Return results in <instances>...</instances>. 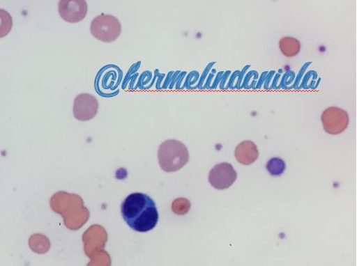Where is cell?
I'll return each mask as SVG.
<instances>
[{
	"instance_id": "cell-1",
	"label": "cell",
	"mask_w": 357,
	"mask_h": 266,
	"mask_svg": "<svg viewBox=\"0 0 357 266\" xmlns=\"http://www.w3.org/2000/svg\"><path fill=\"white\" fill-rule=\"evenodd\" d=\"M126 224L138 233H146L157 226L159 214L154 200L143 193L127 196L121 206Z\"/></svg>"
},
{
	"instance_id": "cell-2",
	"label": "cell",
	"mask_w": 357,
	"mask_h": 266,
	"mask_svg": "<svg viewBox=\"0 0 357 266\" xmlns=\"http://www.w3.org/2000/svg\"><path fill=\"white\" fill-rule=\"evenodd\" d=\"M159 166L165 172L174 173L186 166L190 159L186 146L176 139H168L158 148Z\"/></svg>"
},
{
	"instance_id": "cell-3",
	"label": "cell",
	"mask_w": 357,
	"mask_h": 266,
	"mask_svg": "<svg viewBox=\"0 0 357 266\" xmlns=\"http://www.w3.org/2000/svg\"><path fill=\"white\" fill-rule=\"evenodd\" d=\"M91 31L95 39L111 43L116 41L122 33V24L117 17L102 14L93 19Z\"/></svg>"
},
{
	"instance_id": "cell-4",
	"label": "cell",
	"mask_w": 357,
	"mask_h": 266,
	"mask_svg": "<svg viewBox=\"0 0 357 266\" xmlns=\"http://www.w3.org/2000/svg\"><path fill=\"white\" fill-rule=\"evenodd\" d=\"M321 122L324 131L328 134L339 135L348 128L349 114L340 107H330L322 113Z\"/></svg>"
},
{
	"instance_id": "cell-5",
	"label": "cell",
	"mask_w": 357,
	"mask_h": 266,
	"mask_svg": "<svg viewBox=\"0 0 357 266\" xmlns=\"http://www.w3.org/2000/svg\"><path fill=\"white\" fill-rule=\"evenodd\" d=\"M237 172L231 164L223 162L216 164L210 171L208 181L215 189L223 191L231 187L237 180Z\"/></svg>"
},
{
	"instance_id": "cell-6",
	"label": "cell",
	"mask_w": 357,
	"mask_h": 266,
	"mask_svg": "<svg viewBox=\"0 0 357 266\" xmlns=\"http://www.w3.org/2000/svg\"><path fill=\"white\" fill-rule=\"evenodd\" d=\"M59 10L63 21L79 23L86 17L88 4L86 0H60Z\"/></svg>"
},
{
	"instance_id": "cell-7",
	"label": "cell",
	"mask_w": 357,
	"mask_h": 266,
	"mask_svg": "<svg viewBox=\"0 0 357 266\" xmlns=\"http://www.w3.org/2000/svg\"><path fill=\"white\" fill-rule=\"evenodd\" d=\"M99 103L97 98L89 93L79 94L75 99L73 113L79 121L86 122L98 115Z\"/></svg>"
},
{
	"instance_id": "cell-8",
	"label": "cell",
	"mask_w": 357,
	"mask_h": 266,
	"mask_svg": "<svg viewBox=\"0 0 357 266\" xmlns=\"http://www.w3.org/2000/svg\"><path fill=\"white\" fill-rule=\"evenodd\" d=\"M259 152L256 143L245 141L237 146L234 151L236 160L243 166H250L257 161Z\"/></svg>"
},
{
	"instance_id": "cell-9",
	"label": "cell",
	"mask_w": 357,
	"mask_h": 266,
	"mask_svg": "<svg viewBox=\"0 0 357 266\" xmlns=\"http://www.w3.org/2000/svg\"><path fill=\"white\" fill-rule=\"evenodd\" d=\"M280 52L287 58H294L301 50V42L294 37H284L279 42Z\"/></svg>"
},
{
	"instance_id": "cell-10",
	"label": "cell",
	"mask_w": 357,
	"mask_h": 266,
	"mask_svg": "<svg viewBox=\"0 0 357 266\" xmlns=\"http://www.w3.org/2000/svg\"><path fill=\"white\" fill-rule=\"evenodd\" d=\"M286 169V164L282 158L273 157L267 162L266 170L273 176L282 175Z\"/></svg>"
},
{
	"instance_id": "cell-11",
	"label": "cell",
	"mask_w": 357,
	"mask_h": 266,
	"mask_svg": "<svg viewBox=\"0 0 357 266\" xmlns=\"http://www.w3.org/2000/svg\"><path fill=\"white\" fill-rule=\"evenodd\" d=\"M13 27V19L8 11L0 9V39L8 36Z\"/></svg>"
},
{
	"instance_id": "cell-12",
	"label": "cell",
	"mask_w": 357,
	"mask_h": 266,
	"mask_svg": "<svg viewBox=\"0 0 357 266\" xmlns=\"http://www.w3.org/2000/svg\"><path fill=\"white\" fill-rule=\"evenodd\" d=\"M172 209L175 214L178 215H183L188 213L190 209V202L183 198H177L173 203Z\"/></svg>"
}]
</instances>
